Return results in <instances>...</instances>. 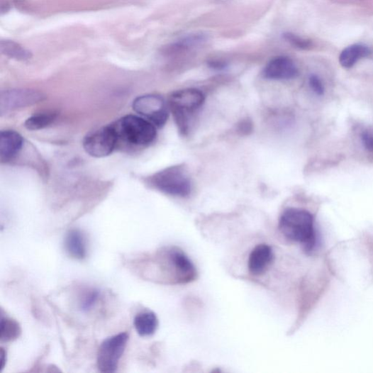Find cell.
<instances>
[{"label":"cell","mask_w":373,"mask_h":373,"mask_svg":"<svg viewBox=\"0 0 373 373\" xmlns=\"http://www.w3.org/2000/svg\"><path fill=\"white\" fill-rule=\"evenodd\" d=\"M262 74L265 78L272 81H286L296 78L299 69L295 62L290 58L284 56L272 59L265 67Z\"/></svg>","instance_id":"cell-9"},{"label":"cell","mask_w":373,"mask_h":373,"mask_svg":"<svg viewBox=\"0 0 373 373\" xmlns=\"http://www.w3.org/2000/svg\"><path fill=\"white\" fill-rule=\"evenodd\" d=\"M21 333L18 323L2 313L0 321V339L4 342H11L16 340Z\"/></svg>","instance_id":"cell-16"},{"label":"cell","mask_w":373,"mask_h":373,"mask_svg":"<svg viewBox=\"0 0 373 373\" xmlns=\"http://www.w3.org/2000/svg\"><path fill=\"white\" fill-rule=\"evenodd\" d=\"M133 108L157 127L165 126L169 117L165 101L156 95H145L137 98L133 103Z\"/></svg>","instance_id":"cell-7"},{"label":"cell","mask_w":373,"mask_h":373,"mask_svg":"<svg viewBox=\"0 0 373 373\" xmlns=\"http://www.w3.org/2000/svg\"><path fill=\"white\" fill-rule=\"evenodd\" d=\"M284 39L291 46L300 50H309L313 47L311 40L303 38L296 34L286 33L283 35Z\"/></svg>","instance_id":"cell-19"},{"label":"cell","mask_w":373,"mask_h":373,"mask_svg":"<svg viewBox=\"0 0 373 373\" xmlns=\"http://www.w3.org/2000/svg\"><path fill=\"white\" fill-rule=\"evenodd\" d=\"M128 338L127 333H121L103 341L99 349L96 360L100 372L111 373L117 370Z\"/></svg>","instance_id":"cell-5"},{"label":"cell","mask_w":373,"mask_h":373,"mask_svg":"<svg viewBox=\"0 0 373 373\" xmlns=\"http://www.w3.org/2000/svg\"><path fill=\"white\" fill-rule=\"evenodd\" d=\"M56 119L55 114H39L30 117L25 122V127L30 130H38L50 125Z\"/></svg>","instance_id":"cell-18"},{"label":"cell","mask_w":373,"mask_h":373,"mask_svg":"<svg viewBox=\"0 0 373 373\" xmlns=\"http://www.w3.org/2000/svg\"><path fill=\"white\" fill-rule=\"evenodd\" d=\"M43 99L41 93L29 89H12L3 91L0 96V112L5 113L26 108Z\"/></svg>","instance_id":"cell-8"},{"label":"cell","mask_w":373,"mask_h":373,"mask_svg":"<svg viewBox=\"0 0 373 373\" xmlns=\"http://www.w3.org/2000/svg\"><path fill=\"white\" fill-rule=\"evenodd\" d=\"M361 139L365 149L373 152V135L369 132L364 131L361 135Z\"/></svg>","instance_id":"cell-22"},{"label":"cell","mask_w":373,"mask_h":373,"mask_svg":"<svg viewBox=\"0 0 373 373\" xmlns=\"http://www.w3.org/2000/svg\"><path fill=\"white\" fill-rule=\"evenodd\" d=\"M99 296L100 292L97 289L89 291L84 296L81 304H79V308L84 312L89 311L98 301Z\"/></svg>","instance_id":"cell-20"},{"label":"cell","mask_w":373,"mask_h":373,"mask_svg":"<svg viewBox=\"0 0 373 373\" xmlns=\"http://www.w3.org/2000/svg\"><path fill=\"white\" fill-rule=\"evenodd\" d=\"M149 182L157 191L174 196H189L192 191L191 179L181 166L169 167L155 173Z\"/></svg>","instance_id":"cell-4"},{"label":"cell","mask_w":373,"mask_h":373,"mask_svg":"<svg viewBox=\"0 0 373 373\" xmlns=\"http://www.w3.org/2000/svg\"><path fill=\"white\" fill-rule=\"evenodd\" d=\"M371 53L368 47L361 44H355L345 48L340 53L339 62L346 69L354 67L360 60L367 57Z\"/></svg>","instance_id":"cell-13"},{"label":"cell","mask_w":373,"mask_h":373,"mask_svg":"<svg viewBox=\"0 0 373 373\" xmlns=\"http://www.w3.org/2000/svg\"><path fill=\"white\" fill-rule=\"evenodd\" d=\"M113 126L116 133L118 145L123 143L130 147L147 146L157 135L156 126L153 123L136 116L123 117Z\"/></svg>","instance_id":"cell-2"},{"label":"cell","mask_w":373,"mask_h":373,"mask_svg":"<svg viewBox=\"0 0 373 373\" xmlns=\"http://www.w3.org/2000/svg\"><path fill=\"white\" fill-rule=\"evenodd\" d=\"M279 228L290 241L301 244L307 253H311L317 245L314 219L306 210L291 208L281 217Z\"/></svg>","instance_id":"cell-1"},{"label":"cell","mask_w":373,"mask_h":373,"mask_svg":"<svg viewBox=\"0 0 373 373\" xmlns=\"http://www.w3.org/2000/svg\"><path fill=\"white\" fill-rule=\"evenodd\" d=\"M0 50L4 55L20 61H26L33 57L32 52L20 44L11 40H1Z\"/></svg>","instance_id":"cell-15"},{"label":"cell","mask_w":373,"mask_h":373,"mask_svg":"<svg viewBox=\"0 0 373 373\" xmlns=\"http://www.w3.org/2000/svg\"><path fill=\"white\" fill-rule=\"evenodd\" d=\"M23 145V138L18 132L3 130L0 135V160L3 163L12 161L21 151Z\"/></svg>","instance_id":"cell-10"},{"label":"cell","mask_w":373,"mask_h":373,"mask_svg":"<svg viewBox=\"0 0 373 373\" xmlns=\"http://www.w3.org/2000/svg\"><path fill=\"white\" fill-rule=\"evenodd\" d=\"M134 326L140 336H151L157 329L158 319L152 311L143 312L135 316Z\"/></svg>","instance_id":"cell-14"},{"label":"cell","mask_w":373,"mask_h":373,"mask_svg":"<svg viewBox=\"0 0 373 373\" xmlns=\"http://www.w3.org/2000/svg\"><path fill=\"white\" fill-rule=\"evenodd\" d=\"M6 363V352L4 348L0 351V371H2Z\"/></svg>","instance_id":"cell-23"},{"label":"cell","mask_w":373,"mask_h":373,"mask_svg":"<svg viewBox=\"0 0 373 373\" xmlns=\"http://www.w3.org/2000/svg\"><path fill=\"white\" fill-rule=\"evenodd\" d=\"M65 248L68 254L74 259L86 258L87 244L84 234L77 229L69 230L65 238Z\"/></svg>","instance_id":"cell-12"},{"label":"cell","mask_w":373,"mask_h":373,"mask_svg":"<svg viewBox=\"0 0 373 373\" xmlns=\"http://www.w3.org/2000/svg\"><path fill=\"white\" fill-rule=\"evenodd\" d=\"M117 146L118 138L113 125L91 132L84 140V150L94 157L108 156Z\"/></svg>","instance_id":"cell-6"},{"label":"cell","mask_w":373,"mask_h":373,"mask_svg":"<svg viewBox=\"0 0 373 373\" xmlns=\"http://www.w3.org/2000/svg\"><path fill=\"white\" fill-rule=\"evenodd\" d=\"M274 260L272 248L267 245H257L252 251L249 260L248 269L254 276L263 274L269 267Z\"/></svg>","instance_id":"cell-11"},{"label":"cell","mask_w":373,"mask_h":373,"mask_svg":"<svg viewBox=\"0 0 373 373\" xmlns=\"http://www.w3.org/2000/svg\"><path fill=\"white\" fill-rule=\"evenodd\" d=\"M204 94L196 89H186L174 92L169 99L170 109L179 130L189 132V120L202 106Z\"/></svg>","instance_id":"cell-3"},{"label":"cell","mask_w":373,"mask_h":373,"mask_svg":"<svg viewBox=\"0 0 373 373\" xmlns=\"http://www.w3.org/2000/svg\"><path fill=\"white\" fill-rule=\"evenodd\" d=\"M309 86L312 91L318 96H323L325 94V88L321 78L316 75H311L309 77Z\"/></svg>","instance_id":"cell-21"},{"label":"cell","mask_w":373,"mask_h":373,"mask_svg":"<svg viewBox=\"0 0 373 373\" xmlns=\"http://www.w3.org/2000/svg\"><path fill=\"white\" fill-rule=\"evenodd\" d=\"M206 40V38L203 35H189L188 37H185L182 38V40L172 44L169 47L167 48L166 50L169 51L170 52H180V51H184L186 50H190L195 46H197L202 43H204Z\"/></svg>","instance_id":"cell-17"}]
</instances>
